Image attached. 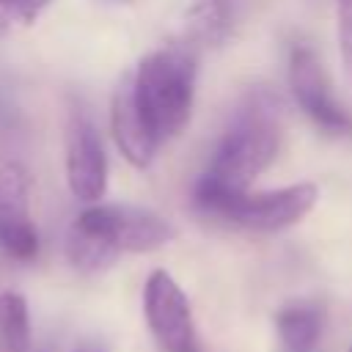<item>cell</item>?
Here are the masks:
<instances>
[{"label": "cell", "instance_id": "277c9868", "mask_svg": "<svg viewBox=\"0 0 352 352\" xmlns=\"http://www.w3.org/2000/svg\"><path fill=\"white\" fill-rule=\"evenodd\" d=\"M77 231L88 234L110 253H148L173 242L176 228L170 220L151 209L129 204H94L80 212L72 223Z\"/></svg>", "mask_w": 352, "mask_h": 352}, {"label": "cell", "instance_id": "3957f363", "mask_svg": "<svg viewBox=\"0 0 352 352\" xmlns=\"http://www.w3.org/2000/svg\"><path fill=\"white\" fill-rule=\"evenodd\" d=\"M319 190L311 182L289 184L280 190H264V192H234L220 201H214L201 214L212 220H223L228 226L245 228V231H261L272 234L280 228H289L300 223L316 204Z\"/></svg>", "mask_w": 352, "mask_h": 352}, {"label": "cell", "instance_id": "7a4b0ae2", "mask_svg": "<svg viewBox=\"0 0 352 352\" xmlns=\"http://www.w3.org/2000/svg\"><path fill=\"white\" fill-rule=\"evenodd\" d=\"M195 74V52L187 47H162L138 63L132 74L135 99L160 143L176 138L190 121Z\"/></svg>", "mask_w": 352, "mask_h": 352}, {"label": "cell", "instance_id": "4fadbf2b", "mask_svg": "<svg viewBox=\"0 0 352 352\" xmlns=\"http://www.w3.org/2000/svg\"><path fill=\"white\" fill-rule=\"evenodd\" d=\"M336 19H338V50L344 69L352 80V0H336Z\"/></svg>", "mask_w": 352, "mask_h": 352}, {"label": "cell", "instance_id": "9c48e42d", "mask_svg": "<svg viewBox=\"0 0 352 352\" xmlns=\"http://www.w3.org/2000/svg\"><path fill=\"white\" fill-rule=\"evenodd\" d=\"M110 129H113L116 146L121 148V154L129 165H135V168H148L151 165L160 140L154 138L148 121L143 118V113L138 107L135 88H132V74H126L118 82V88L113 91Z\"/></svg>", "mask_w": 352, "mask_h": 352}, {"label": "cell", "instance_id": "52a82bcc", "mask_svg": "<svg viewBox=\"0 0 352 352\" xmlns=\"http://www.w3.org/2000/svg\"><path fill=\"white\" fill-rule=\"evenodd\" d=\"M66 182L77 201L99 204L107 190V154L102 138L82 110H69L66 132Z\"/></svg>", "mask_w": 352, "mask_h": 352}, {"label": "cell", "instance_id": "8fae6325", "mask_svg": "<svg viewBox=\"0 0 352 352\" xmlns=\"http://www.w3.org/2000/svg\"><path fill=\"white\" fill-rule=\"evenodd\" d=\"M0 352H30V316L19 292H0Z\"/></svg>", "mask_w": 352, "mask_h": 352}, {"label": "cell", "instance_id": "ba28073f", "mask_svg": "<svg viewBox=\"0 0 352 352\" xmlns=\"http://www.w3.org/2000/svg\"><path fill=\"white\" fill-rule=\"evenodd\" d=\"M0 250L16 261L38 253V234L30 220V176L25 165H0Z\"/></svg>", "mask_w": 352, "mask_h": 352}, {"label": "cell", "instance_id": "e0dca14e", "mask_svg": "<svg viewBox=\"0 0 352 352\" xmlns=\"http://www.w3.org/2000/svg\"><path fill=\"white\" fill-rule=\"evenodd\" d=\"M349 352H352V346H349Z\"/></svg>", "mask_w": 352, "mask_h": 352}, {"label": "cell", "instance_id": "2e32d148", "mask_svg": "<svg viewBox=\"0 0 352 352\" xmlns=\"http://www.w3.org/2000/svg\"><path fill=\"white\" fill-rule=\"evenodd\" d=\"M110 3H132V0H110Z\"/></svg>", "mask_w": 352, "mask_h": 352}, {"label": "cell", "instance_id": "6da1fadb", "mask_svg": "<svg viewBox=\"0 0 352 352\" xmlns=\"http://www.w3.org/2000/svg\"><path fill=\"white\" fill-rule=\"evenodd\" d=\"M283 140V104L272 91H250L231 116L206 170L192 187V206L209 209L214 201L245 192L250 182L267 170Z\"/></svg>", "mask_w": 352, "mask_h": 352}, {"label": "cell", "instance_id": "5bb4252c", "mask_svg": "<svg viewBox=\"0 0 352 352\" xmlns=\"http://www.w3.org/2000/svg\"><path fill=\"white\" fill-rule=\"evenodd\" d=\"M47 6H50V0H0V14L22 22V25H30Z\"/></svg>", "mask_w": 352, "mask_h": 352}, {"label": "cell", "instance_id": "8992f818", "mask_svg": "<svg viewBox=\"0 0 352 352\" xmlns=\"http://www.w3.org/2000/svg\"><path fill=\"white\" fill-rule=\"evenodd\" d=\"M143 314L154 341L165 352H198L192 308L182 286L165 270H154L143 286Z\"/></svg>", "mask_w": 352, "mask_h": 352}, {"label": "cell", "instance_id": "5b68a950", "mask_svg": "<svg viewBox=\"0 0 352 352\" xmlns=\"http://www.w3.org/2000/svg\"><path fill=\"white\" fill-rule=\"evenodd\" d=\"M289 88L300 110L327 135H352V113L330 91L322 60L305 44L289 52Z\"/></svg>", "mask_w": 352, "mask_h": 352}, {"label": "cell", "instance_id": "30bf717a", "mask_svg": "<svg viewBox=\"0 0 352 352\" xmlns=\"http://www.w3.org/2000/svg\"><path fill=\"white\" fill-rule=\"evenodd\" d=\"M324 311L316 302H289L275 314V327L283 352H314L322 336Z\"/></svg>", "mask_w": 352, "mask_h": 352}, {"label": "cell", "instance_id": "7c38bea8", "mask_svg": "<svg viewBox=\"0 0 352 352\" xmlns=\"http://www.w3.org/2000/svg\"><path fill=\"white\" fill-rule=\"evenodd\" d=\"M187 28L204 44L223 41V36L228 30V6H226V0H190Z\"/></svg>", "mask_w": 352, "mask_h": 352}, {"label": "cell", "instance_id": "9a60e30c", "mask_svg": "<svg viewBox=\"0 0 352 352\" xmlns=\"http://www.w3.org/2000/svg\"><path fill=\"white\" fill-rule=\"evenodd\" d=\"M74 352H96V349H88V346H82V349H74Z\"/></svg>", "mask_w": 352, "mask_h": 352}]
</instances>
